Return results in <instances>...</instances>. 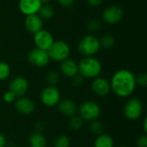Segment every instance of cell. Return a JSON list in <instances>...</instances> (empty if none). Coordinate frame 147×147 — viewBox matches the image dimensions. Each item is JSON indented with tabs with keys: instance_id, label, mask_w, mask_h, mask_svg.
Masks as SVG:
<instances>
[{
	"instance_id": "cell-20",
	"label": "cell",
	"mask_w": 147,
	"mask_h": 147,
	"mask_svg": "<svg viewBox=\"0 0 147 147\" xmlns=\"http://www.w3.org/2000/svg\"><path fill=\"white\" fill-rule=\"evenodd\" d=\"M38 13H39V16L42 20H48L54 16L55 12H54V9L51 5L47 3H44L40 6Z\"/></svg>"
},
{
	"instance_id": "cell-22",
	"label": "cell",
	"mask_w": 147,
	"mask_h": 147,
	"mask_svg": "<svg viewBox=\"0 0 147 147\" xmlns=\"http://www.w3.org/2000/svg\"><path fill=\"white\" fill-rule=\"evenodd\" d=\"M84 123V121H83V119L79 115H76L74 116L70 117V120H69V122H68V126H69L71 130L78 131V130H80L83 127Z\"/></svg>"
},
{
	"instance_id": "cell-24",
	"label": "cell",
	"mask_w": 147,
	"mask_h": 147,
	"mask_svg": "<svg viewBox=\"0 0 147 147\" xmlns=\"http://www.w3.org/2000/svg\"><path fill=\"white\" fill-rule=\"evenodd\" d=\"M71 146V140L67 135L61 134L59 135L53 142L54 147H70Z\"/></svg>"
},
{
	"instance_id": "cell-36",
	"label": "cell",
	"mask_w": 147,
	"mask_h": 147,
	"mask_svg": "<svg viewBox=\"0 0 147 147\" xmlns=\"http://www.w3.org/2000/svg\"><path fill=\"white\" fill-rule=\"evenodd\" d=\"M42 3H47L48 2H50L51 0H40Z\"/></svg>"
},
{
	"instance_id": "cell-31",
	"label": "cell",
	"mask_w": 147,
	"mask_h": 147,
	"mask_svg": "<svg viewBox=\"0 0 147 147\" xmlns=\"http://www.w3.org/2000/svg\"><path fill=\"white\" fill-rule=\"evenodd\" d=\"M137 147H147V136L146 134L140 136L136 140Z\"/></svg>"
},
{
	"instance_id": "cell-27",
	"label": "cell",
	"mask_w": 147,
	"mask_h": 147,
	"mask_svg": "<svg viewBox=\"0 0 147 147\" xmlns=\"http://www.w3.org/2000/svg\"><path fill=\"white\" fill-rule=\"evenodd\" d=\"M135 82L137 86H140L142 88H145L147 86V74L145 72L139 73L137 76H135Z\"/></svg>"
},
{
	"instance_id": "cell-18",
	"label": "cell",
	"mask_w": 147,
	"mask_h": 147,
	"mask_svg": "<svg viewBox=\"0 0 147 147\" xmlns=\"http://www.w3.org/2000/svg\"><path fill=\"white\" fill-rule=\"evenodd\" d=\"M29 147H47V140L44 134L40 132H34L28 137Z\"/></svg>"
},
{
	"instance_id": "cell-1",
	"label": "cell",
	"mask_w": 147,
	"mask_h": 147,
	"mask_svg": "<svg viewBox=\"0 0 147 147\" xmlns=\"http://www.w3.org/2000/svg\"><path fill=\"white\" fill-rule=\"evenodd\" d=\"M111 91L121 98L131 96L136 90L135 75L127 69L116 71L109 81Z\"/></svg>"
},
{
	"instance_id": "cell-34",
	"label": "cell",
	"mask_w": 147,
	"mask_h": 147,
	"mask_svg": "<svg viewBox=\"0 0 147 147\" xmlns=\"http://www.w3.org/2000/svg\"><path fill=\"white\" fill-rule=\"evenodd\" d=\"M6 145H7L6 138L3 134L0 133V147H6Z\"/></svg>"
},
{
	"instance_id": "cell-2",
	"label": "cell",
	"mask_w": 147,
	"mask_h": 147,
	"mask_svg": "<svg viewBox=\"0 0 147 147\" xmlns=\"http://www.w3.org/2000/svg\"><path fill=\"white\" fill-rule=\"evenodd\" d=\"M78 65V74L84 78H96L100 76L102 71L101 61L94 56L84 57Z\"/></svg>"
},
{
	"instance_id": "cell-17",
	"label": "cell",
	"mask_w": 147,
	"mask_h": 147,
	"mask_svg": "<svg viewBox=\"0 0 147 147\" xmlns=\"http://www.w3.org/2000/svg\"><path fill=\"white\" fill-rule=\"evenodd\" d=\"M60 71L64 76L71 78L78 74V65L75 60L68 58L61 62Z\"/></svg>"
},
{
	"instance_id": "cell-32",
	"label": "cell",
	"mask_w": 147,
	"mask_h": 147,
	"mask_svg": "<svg viewBox=\"0 0 147 147\" xmlns=\"http://www.w3.org/2000/svg\"><path fill=\"white\" fill-rule=\"evenodd\" d=\"M58 1L61 6L65 7V8H70L73 6L74 2H75V0H58Z\"/></svg>"
},
{
	"instance_id": "cell-30",
	"label": "cell",
	"mask_w": 147,
	"mask_h": 147,
	"mask_svg": "<svg viewBox=\"0 0 147 147\" xmlns=\"http://www.w3.org/2000/svg\"><path fill=\"white\" fill-rule=\"evenodd\" d=\"M84 82V78L80 74H77L76 76L71 78V84L74 87H80V86H82Z\"/></svg>"
},
{
	"instance_id": "cell-5",
	"label": "cell",
	"mask_w": 147,
	"mask_h": 147,
	"mask_svg": "<svg viewBox=\"0 0 147 147\" xmlns=\"http://www.w3.org/2000/svg\"><path fill=\"white\" fill-rule=\"evenodd\" d=\"M144 112L143 102L137 97H133L128 99L123 108L124 116L131 121H135L139 120Z\"/></svg>"
},
{
	"instance_id": "cell-12",
	"label": "cell",
	"mask_w": 147,
	"mask_h": 147,
	"mask_svg": "<svg viewBox=\"0 0 147 147\" xmlns=\"http://www.w3.org/2000/svg\"><path fill=\"white\" fill-rule=\"evenodd\" d=\"M15 109L22 115H30L35 110V104L32 99L25 96L17 97L14 102Z\"/></svg>"
},
{
	"instance_id": "cell-9",
	"label": "cell",
	"mask_w": 147,
	"mask_h": 147,
	"mask_svg": "<svg viewBox=\"0 0 147 147\" xmlns=\"http://www.w3.org/2000/svg\"><path fill=\"white\" fill-rule=\"evenodd\" d=\"M28 81L24 77H16L9 84L8 90L15 94L16 97H21L26 95L28 90Z\"/></svg>"
},
{
	"instance_id": "cell-6",
	"label": "cell",
	"mask_w": 147,
	"mask_h": 147,
	"mask_svg": "<svg viewBox=\"0 0 147 147\" xmlns=\"http://www.w3.org/2000/svg\"><path fill=\"white\" fill-rule=\"evenodd\" d=\"M50 59L56 62H62L68 59L71 53L69 45L63 40H54L53 45L47 50Z\"/></svg>"
},
{
	"instance_id": "cell-25",
	"label": "cell",
	"mask_w": 147,
	"mask_h": 147,
	"mask_svg": "<svg viewBox=\"0 0 147 147\" xmlns=\"http://www.w3.org/2000/svg\"><path fill=\"white\" fill-rule=\"evenodd\" d=\"M46 82L50 86H55L59 82V75L56 71H49L46 76Z\"/></svg>"
},
{
	"instance_id": "cell-28",
	"label": "cell",
	"mask_w": 147,
	"mask_h": 147,
	"mask_svg": "<svg viewBox=\"0 0 147 147\" xmlns=\"http://www.w3.org/2000/svg\"><path fill=\"white\" fill-rule=\"evenodd\" d=\"M101 28V23L96 19H92L87 23V28L90 31H97Z\"/></svg>"
},
{
	"instance_id": "cell-29",
	"label": "cell",
	"mask_w": 147,
	"mask_h": 147,
	"mask_svg": "<svg viewBox=\"0 0 147 147\" xmlns=\"http://www.w3.org/2000/svg\"><path fill=\"white\" fill-rule=\"evenodd\" d=\"M16 96H15L14 93H12L11 91H9V90L7 91L4 92V94L3 95V99L6 103H12L15 102V101L16 100Z\"/></svg>"
},
{
	"instance_id": "cell-14",
	"label": "cell",
	"mask_w": 147,
	"mask_h": 147,
	"mask_svg": "<svg viewBox=\"0 0 147 147\" xmlns=\"http://www.w3.org/2000/svg\"><path fill=\"white\" fill-rule=\"evenodd\" d=\"M59 113L66 117H71L78 114V106L74 101L69 98H61L57 104Z\"/></svg>"
},
{
	"instance_id": "cell-33",
	"label": "cell",
	"mask_w": 147,
	"mask_h": 147,
	"mask_svg": "<svg viewBox=\"0 0 147 147\" xmlns=\"http://www.w3.org/2000/svg\"><path fill=\"white\" fill-rule=\"evenodd\" d=\"M87 1H88V3L91 7H97L101 5L102 3L103 2V0H87Z\"/></svg>"
},
{
	"instance_id": "cell-8",
	"label": "cell",
	"mask_w": 147,
	"mask_h": 147,
	"mask_svg": "<svg viewBox=\"0 0 147 147\" xmlns=\"http://www.w3.org/2000/svg\"><path fill=\"white\" fill-rule=\"evenodd\" d=\"M27 59L30 65L39 68L47 66L50 61L47 51L40 49L38 47L33 48L31 51L28 52L27 55Z\"/></svg>"
},
{
	"instance_id": "cell-16",
	"label": "cell",
	"mask_w": 147,
	"mask_h": 147,
	"mask_svg": "<svg viewBox=\"0 0 147 147\" xmlns=\"http://www.w3.org/2000/svg\"><path fill=\"white\" fill-rule=\"evenodd\" d=\"M24 26L28 30V32L34 34L42 29L43 20L37 14L26 16L24 20Z\"/></svg>"
},
{
	"instance_id": "cell-13",
	"label": "cell",
	"mask_w": 147,
	"mask_h": 147,
	"mask_svg": "<svg viewBox=\"0 0 147 147\" xmlns=\"http://www.w3.org/2000/svg\"><path fill=\"white\" fill-rule=\"evenodd\" d=\"M91 90L97 96H106L111 92L110 83L108 79L102 77H97L91 83Z\"/></svg>"
},
{
	"instance_id": "cell-7",
	"label": "cell",
	"mask_w": 147,
	"mask_h": 147,
	"mask_svg": "<svg viewBox=\"0 0 147 147\" xmlns=\"http://www.w3.org/2000/svg\"><path fill=\"white\" fill-rule=\"evenodd\" d=\"M40 102L47 108H53L57 106L61 99L59 90L56 86H46L40 92Z\"/></svg>"
},
{
	"instance_id": "cell-10",
	"label": "cell",
	"mask_w": 147,
	"mask_h": 147,
	"mask_svg": "<svg viewBox=\"0 0 147 147\" xmlns=\"http://www.w3.org/2000/svg\"><path fill=\"white\" fill-rule=\"evenodd\" d=\"M54 41L53 36L48 30L41 29L34 34V42L36 47L47 51Z\"/></svg>"
},
{
	"instance_id": "cell-23",
	"label": "cell",
	"mask_w": 147,
	"mask_h": 147,
	"mask_svg": "<svg viewBox=\"0 0 147 147\" xmlns=\"http://www.w3.org/2000/svg\"><path fill=\"white\" fill-rule=\"evenodd\" d=\"M115 41H116L115 38L113 35H110V34L103 35L99 40L101 47H102L104 49H110V48H112L115 45Z\"/></svg>"
},
{
	"instance_id": "cell-35",
	"label": "cell",
	"mask_w": 147,
	"mask_h": 147,
	"mask_svg": "<svg viewBox=\"0 0 147 147\" xmlns=\"http://www.w3.org/2000/svg\"><path fill=\"white\" fill-rule=\"evenodd\" d=\"M142 127H143V130H144V133L146 134L147 133V117H145L144 120H143V124H142Z\"/></svg>"
},
{
	"instance_id": "cell-3",
	"label": "cell",
	"mask_w": 147,
	"mask_h": 147,
	"mask_svg": "<svg viewBox=\"0 0 147 147\" xmlns=\"http://www.w3.org/2000/svg\"><path fill=\"white\" fill-rule=\"evenodd\" d=\"M78 114L84 121L90 122L99 119L102 115V109L96 102L88 100L78 107Z\"/></svg>"
},
{
	"instance_id": "cell-15",
	"label": "cell",
	"mask_w": 147,
	"mask_h": 147,
	"mask_svg": "<svg viewBox=\"0 0 147 147\" xmlns=\"http://www.w3.org/2000/svg\"><path fill=\"white\" fill-rule=\"evenodd\" d=\"M42 4L40 0H20L18 6L23 15L29 16L37 14Z\"/></svg>"
},
{
	"instance_id": "cell-37",
	"label": "cell",
	"mask_w": 147,
	"mask_h": 147,
	"mask_svg": "<svg viewBox=\"0 0 147 147\" xmlns=\"http://www.w3.org/2000/svg\"><path fill=\"white\" fill-rule=\"evenodd\" d=\"M118 147H127V146H118Z\"/></svg>"
},
{
	"instance_id": "cell-21",
	"label": "cell",
	"mask_w": 147,
	"mask_h": 147,
	"mask_svg": "<svg viewBox=\"0 0 147 147\" xmlns=\"http://www.w3.org/2000/svg\"><path fill=\"white\" fill-rule=\"evenodd\" d=\"M89 129L92 134H94L97 136V135H100V134L105 133V125L101 121L95 120V121H92L90 122Z\"/></svg>"
},
{
	"instance_id": "cell-26",
	"label": "cell",
	"mask_w": 147,
	"mask_h": 147,
	"mask_svg": "<svg viewBox=\"0 0 147 147\" xmlns=\"http://www.w3.org/2000/svg\"><path fill=\"white\" fill-rule=\"evenodd\" d=\"M10 67L4 61H0V81L6 80L10 75Z\"/></svg>"
},
{
	"instance_id": "cell-4",
	"label": "cell",
	"mask_w": 147,
	"mask_h": 147,
	"mask_svg": "<svg viewBox=\"0 0 147 147\" xmlns=\"http://www.w3.org/2000/svg\"><path fill=\"white\" fill-rule=\"evenodd\" d=\"M101 48L99 39L94 35H85L81 39L78 45V52L84 57L94 56Z\"/></svg>"
},
{
	"instance_id": "cell-19",
	"label": "cell",
	"mask_w": 147,
	"mask_h": 147,
	"mask_svg": "<svg viewBox=\"0 0 147 147\" xmlns=\"http://www.w3.org/2000/svg\"><path fill=\"white\" fill-rule=\"evenodd\" d=\"M115 140L111 135L103 133L97 135L94 140V147H114Z\"/></svg>"
},
{
	"instance_id": "cell-11",
	"label": "cell",
	"mask_w": 147,
	"mask_h": 147,
	"mask_svg": "<svg viewBox=\"0 0 147 147\" xmlns=\"http://www.w3.org/2000/svg\"><path fill=\"white\" fill-rule=\"evenodd\" d=\"M123 16V9L118 5L109 6L102 12V19L108 24H116L120 22Z\"/></svg>"
}]
</instances>
